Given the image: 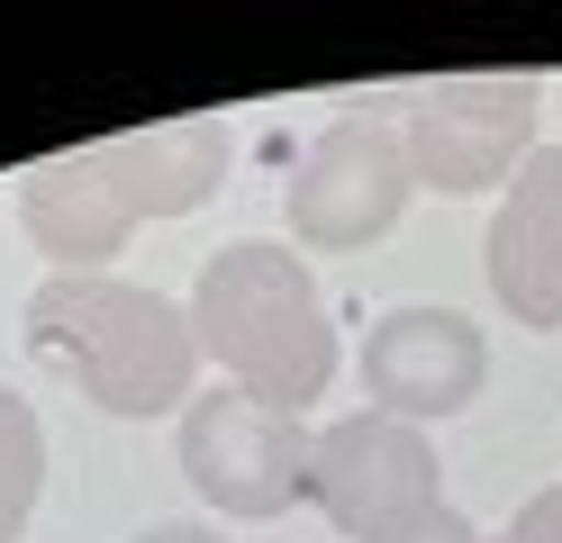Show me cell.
<instances>
[{"instance_id": "obj_1", "label": "cell", "mask_w": 562, "mask_h": 543, "mask_svg": "<svg viewBox=\"0 0 562 543\" xmlns=\"http://www.w3.org/2000/svg\"><path fill=\"white\" fill-rule=\"evenodd\" d=\"M27 353L55 381H74L100 417H182L200 398V336L191 308L164 299L146 281H110V272H46L27 290Z\"/></svg>"}, {"instance_id": "obj_2", "label": "cell", "mask_w": 562, "mask_h": 543, "mask_svg": "<svg viewBox=\"0 0 562 543\" xmlns=\"http://www.w3.org/2000/svg\"><path fill=\"white\" fill-rule=\"evenodd\" d=\"M182 308H191L200 353L227 372V389L263 398L281 417H300L308 398H327L345 344H336V317H327V299H318V281H308L300 253H281L263 236L218 245L200 263Z\"/></svg>"}, {"instance_id": "obj_3", "label": "cell", "mask_w": 562, "mask_h": 543, "mask_svg": "<svg viewBox=\"0 0 562 543\" xmlns=\"http://www.w3.org/2000/svg\"><path fill=\"white\" fill-rule=\"evenodd\" d=\"M408 172L445 200L508 191V172L536 155V82L526 72H445L400 109Z\"/></svg>"}, {"instance_id": "obj_4", "label": "cell", "mask_w": 562, "mask_h": 543, "mask_svg": "<svg viewBox=\"0 0 562 543\" xmlns=\"http://www.w3.org/2000/svg\"><path fill=\"white\" fill-rule=\"evenodd\" d=\"M308 507L345 534V543H381L417 525L427 507H445V462L427 444V426L355 408L318 426V453H308Z\"/></svg>"}, {"instance_id": "obj_5", "label": "cell", "mask_w": 562, "mask_h": 543, "mask_svg": "<svg viewBox=\"0 0 562 543\" xmlns=\"http://www.w3.org/2000/svg\"><path fill=\"white\" fill-rule=\"evenodd\" d=\"M417 191L400 118H327L308 136V155L291 163V236L318 253H363L400 227V208Z\"/></svg>"}, {"instance_id": "obj_6", "label": "cell", "mask_w": 562, "mask_h": 543, "mask_svg": "<svg viewBox=\"0 0 562 543\" xmlns=\"http://www.w3.org/2000/svg\"><path fill=\"white\" fill-rule=\"evenodd\" d=\"M308 453L318 434L300 417L263 408L245 389H200L182 408V480L218 507V517H281V507L308 498Z\"/></svg>"}, {"instance_id": "obj_7", "label": "cell", "mask_w": 562, "mask_h": 543, "mask_svg": "<svg viewBox=\"0 0 562 543\" xmlns=\"http://www.w3.org/2000/svg\"><path fill=\"white\" fill-rule=\"evenodd\" d=\"M355 372H363V398L381 417L445 426V417H463L481 398L490 344H481V326L463 308H391V317H372Z\"/></svg>"}, {"instance_id": "obj_8", "label": "cell", "mask_w": 562, "mask_h": 543, "mask_svg": "<svg viewBox=\"0 0 562 543\" xmlns=\"http://www.w3.org/2000/svg\"><path fill=\"white\" fill-rule=\"evenodd\" d=\"M19 227L55 272H100L136 227V200L110 163V145H74L19 172Z\"/></svg>"}, {"instance_id": "obj_9", "label": "cell", "mask_w": 562, "mask_h": 543, "mask_svg": "<svg viewBox=\"0 0 562 543\" xmlns=\"http://www.w3.org/2000/svg\"><path fill=\"white\" fill-rule=\"evenodd\" d=\"M490 290L517 326H562V145H536L490 217Z\"/></svg>"}, {"instance_id": "obj_10", "label": "cell", "mask_w": 562, "mask_h": 543, "mask_svg": "<svg viewBox=\"0 0 562 543\" xmlns=\"http://www.w3.org/2000/svg\"><path fill=\"white\" fill-rule=\"evenodd\" d=\"M110 163L127 181L136 217H182V208L218 200V181L236 163V136H227V118H164V127L110 136Z\"/></svg>"}, {"instance_id": "obj_11", "label": "cell", "mask_w": 562, "mask_h": 543, "mask_svg": "<svg viewBox=\"0 0 562 543\" xmlns=\"http://www.w3.org/2000/svg\"><path fill=\"white\" fill-rule=\"evenodd\" d=\"M46 489V426L19 389H0V543H19Z\"/></svg>"}, {"instance_id": "obj_12", "label": "cell", "mask_w": 562, "mask_h": 543, "mask_svg": "<svg viewBox=\"0 0 562 543\" xmlns=\"http://www.w3.org/2000/svg\"><path fill=\"white\" fill-rule=\"evenodd\" d=\"M499 543H562V480L526 498L517 517H508V534H499Z\"/></svg>"}, {"instance_id": "obj_13", "label": "cell", "mask_w": 562, "mask_h": 543, "mask_svg": "<svg viewBox=\"0 0 562 543\" xmlns=\"http://www.w3.org/2000/svg\"><path fill=\"white\" fill-rule=\"evenodd\" d=\"M381 543H490L472 517H453V507H427L417 525H400V534H381Z\"/></svg>"}, {"instance_id": "obj_14", "label": "cell", "mask_w": 562, "mask_h": 543, "mask_svg": "<svg viewBox=\"0 0 562 543\" xmlns=\"http://www.w3.org/2000/svg\"><path fill=\"white\" fill-rule=\"evenodd\" d=\"M127 543H227L218 525H191V517H172V525H146V534H127Z\"/></svg>"}]
</instances>
